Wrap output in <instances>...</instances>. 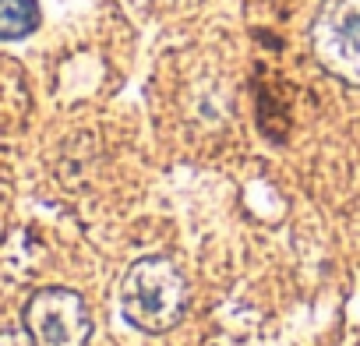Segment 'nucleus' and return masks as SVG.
<instances>
[{"mask_svg":"<svg viewBox=\"0 0 360 346\" xmlns=\"http://www.w3.org/2000/svg\"><path fill=\"white\" fill-rule=\"evenodd\" d=\"M0 346H36V342H32L29 328L25 332L22 328H0Z\"/></svg>","mask_w":360,"mask_h":346,"instance_id":"5","label":"nucleus"},{"mask_svg":"<svg viewBox=\"0 0 360 346\" xmlns=\"http://www.w3.org/2000/svg\"><path fill=\"white\" fill-rule=\"evenodd\" d=\"M39 25L36 0H0V39H25Z\"/></svg>","mask_w":360,"mask_h":346,"instance_id":"4","label":"nucleus"},{"mask_svg":"<svg viewBox=\"0 0 360 346\" xmlns=\"http://www.w3.org/2000/svg\"><path fill=\"white\" fill-rule=\"evenodd\" d=\"M25 328L36 346H89L92 314L82 293L68 286H43L25 304Z\"/></svg>","mask_w":360,"mask_h":346,"instance_id":"3","label":"nucleus"},{"mask_svg":"<svg viewBox=\"0 0 360 346\" xmlns=\"http://www.w3.org/2000/svg\"><path fill=\"white\" fill-rule=\"evenodd\" d=\"M311 50L332 78L360 89V0H325L311 25Z\"/></svg>","mask_w":360,"mask_h":346,"instance_id":"2","label":"nucleus"},{"mask_svg":"<svg viewBox=\"0 0 360 346\" xmlns=\"http://www.w3.org/2000/svg\"><path fill=\"white\" fill-rule=\"evenodd\" d=\"M184 307H188V283L169 258L148 255L127 269L120 283V311L127 325L148 335H162L184 318Z\"/></svg>","mask_w":360,"mask_h":346,"instance_id":"1","label":"nucleus"}]
</instances>
